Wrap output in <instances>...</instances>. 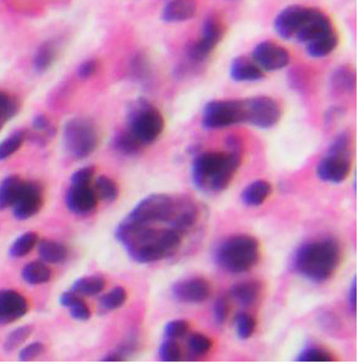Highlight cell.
I'll return each instance as SVG.
<instances>
[{
	"label": "cell",
	"instance_id": "6da1fadb",
	"mask_svg": "<svg viewBox=\"0 0 359 364\" xmlns=\"http://www.w3.org/2000/svg\"><path fill=\"white\" fill-rule=\"evenodd\" d=\"M115 235L134 261L150 264L175 254L184 233L172 227L136 223L125 218L117 227Z\"/></svg>",
	"mask_w": 359,
	"mask_h": 364
},
{
	"label": "cell",
	"instance_id": "7a4b0ae2",
	"mask_svg": "<svg viewBox=\"0 0 359 364\" xmlns=\"http://www.w3.org/2000/svg\"><path fill=\"white\" fill-rule=\"evenodd\" d=\"M341 258V247L336 240L319 238L299 247L293 257V266L309 281L324 283L335 274Z\"/></svg>",
	"mask_w": 359,
	"mask_h": 364
},
{
	"label": "cell",
	"instance_id": "3957f363",
	"mask_svg": "<svg viewBox=\"0 0 359 364\" xmlns=\"http://www.w3.org/2000/svg\"><path fill=\"white\" fill-rule=\"evenodd\" d=\"M241 153L207 151L196 157L192 165V180L198 190L221 192L227 189L241 164Z\"/></svg>",
	"mask_w": 359,
	"mask_h": 364
},
{
	"label": "cell",
	"instance_id": "277c9868",
	"mask_svg": "<svg viewBox=\"0 0 359 364\" xmlns=\"http://www.w3.org/2000/svg\"><path fill=\"white\" fill-rule=\"evenodd\" d=\"M260 246L258 240L240 234L228 237L218 244L214 259L220 269L233 274L250 271L259 262Z\"/></svg>",
	"mask_w": 359,
	"mask_h": 364
},
{
	"label": "cell",
	"instance_id": "5b68a950",
	"mask_svg": "<svg viewBox=\"0 0 359 364\" xmlns=\"http://www.w3.org/2000/svg\"><path fill=\"white\" fill-rule=\"evenodd\" d=\"M165 125L160 110L148 100L140 98L129 106L124 129L143 148L158 140Z\"/></svg>",
	"mask_w": 359,
	"mask_h": 364
},
{
	"label": "cell",
	"instance_id": "8992f818",
	"mask_svg": "<svg viewBox=\"0 0 359 364\" xmlns=\"http://www.w3.org/2000/svg\"><path fill=\"white\" fill-rule=\"evenodd\" d=\"M63 143L70 157L83 160L95 151L99 134L93 122L84 118L71 119L64 127Z\"/></svg>",
	"mask_w": 359,
	"mask_h": 364
},
{
	"label": "cell",
	"instance_id": "52a82bcc",
	"mask_svg": "<svg viewBox=\"0 0 359 364\" xmlns=\"http://www.w3.org/2000/svg\"><path fill=\"white\" fill-rule=\"evenodd\" d=\"M245 100L208 102L202 112L201 124L206 129H220L245 123Z\"/></svg>",
	"mask_w": 359,
	"mask_h": 364
},
{
	"label": "cell",
	"instance_id": "ba28073f",
	"mask_svg": "<svg viewBox=\"0 0 359 364\" xmlns=\"http://www.w3.org/2000/svg\"><path fill=\"white\" fill-rule=\"evenodd\" d=\"M245 123L254 127L269 129L276 127L281 117L280 104L271 97L258 95L245 100Z\"/></svg>",
	"mask_w": 359,
	"mask_h": 364
},
{
	"label": "cell",
	"instance_id": "9c48e42d",
	"mask_svg": "<svg viewBox=\"0 0 359 364\" xmlns=\"http://www.w3.org/2000/svg\"><path fill=\"white\" fill-rule=\"evenodd\" d=\"M223 37V25L214 16L207 17L202 25L201 36L187 49V57L194 63L205 61Z\"/></svg>",
	"mask_w": 359,
	"mask_h": 364
},
{
	"label": "cell",
	"instance_id": "30bf717a",
	"mask_svg": "<svg viewBox=\"0 0 359 364\" xmlns=\"http://www.w3.org/2000/svg\"><path fill=\"white\" fill-rule=\"evenodd\" d=\"M351 155L350 153L329 151L327 155L317 165L316 172L319 179L326 183H343L351 173Z\"/></svg>",
	"mask_w": 359,
	"mask_h": 364
},
{
	"label": "cell",
	"instance_id": "8fae6325",
	"mask_svg": "<svg viewBox=\"0 0 359 364\" xmlns=\"http://www.w3.org/2000/svg\"><path fill=\"white\" fill-rule=\"evenodd\" d=\"M252 58L261 69L267 71L283 69L290 62L288 50L271 41L259 43L253 49Z\"/></svg>",
	"mask_w": 359,
	"mask_h": 364
},
{
	"label": "cell",
	"instance_id": "7c38bea8",
	"mask_svg": "<svg viewBox=\"0 0 359 364\" xmlns=\"http://www.w3.org/2000/svg\"><path fill=\"white\" fill-rule=\"evenodd\" d=\"M44 201L43 188L34 181H25L20 196L12 206L13 216L20 221L36 216Z\"/></svg>",
	"mask_w": 359,
	"mask_h": 364
},
{
	"label": "cell",
	"instance_id": "4fadbf2b",
	"mask_svg": "<svg viewBox=\"0 0 359 364\" xmlns=\"http://www.w3.org/2000/svg\"><path fill=\"white\" fill-rule=\"evenodd\" d=\"M311 8L302 5L287 6L279 13L273 22V28L279 37L289 40L295 37L297 32L308 18Z\"/></svg>",
	"mask_w": 359,
	"mask_h": 364
},
{
	"label": "cell",
	"instance_id": "5bb4252c",
	"mask_svg": "<svg viewBox=\"0 0 359 364\" xmlns=\"http://www.w3.org/2000/svg\"><path fill=\"white\" fill-rule=\"evenodd\" d=\"M211 294V286L206 279L192 277L182 279L173 285L172 295L176 300L196 304L207 300Z\"/></svg>",
	"mask_w": 359,
	"mask_h": 364
},
{
	"label": "cell",
	"instance_id": "9a60e30c",
	"mask_svg": "<svg viewBox=\"0 0 359 364\" xmlns=\"http://www.w3.org/2000/svg\"><path fill=\"white\" fill-rule=\"evenodd\" d=\"M95 188L91 184H71L65 196L68 209L76 216H87L98 206Z\"/></svg>",
	"mask_w": 359,
	"mask_h": 364
},
{
	"label": "cell",
	"instance_id": "2e32d148",
	"mask_svg": "<svg viewBox=\"0 0 359 364\" xmlns=\"http://www.w3.org/2000/svg\"><path fill=\"white\" fill-rule=\"evenodd\" d=\"M28 310L27 299L18 292L0 290V326H6L20 319Z\"/></svg>",
	"mask_w": 359,
	"mask_h": 364
},
{
	"label": "cell",
	"instance_id": "e0dca14e",
	"mask_svg": "<svg viewBox=\"0 0 359 364\" xmlns=\"http://www.w3.org/2000/svg\"><path fill=\"white\" fill-rule=\"evenodd\" d=\"M331 31L332 28L329 18L321 11L311 8L308 18L297 32L295 37L299 42L308 44Z\"/></svg>",
	"mask_w": 359,
	"mask_h": 364
},
{
	"label": "cell",
	"instance_id": "ac0fdd59",
	"mask_svg": "<svg viewBox=\"0 0 359 364\" xmlns=\"http://www.w3.org/2000/svg\"><path fill=\"white\" fill-rule=\"evenodd\" d=\"M230 75L236 82H257L264 79V71L258 64L246 57L234 58L230 64Z\"/></svg>",
	"mask_w": 359,
	"mask_h": 364
},
{
	"label": "cell",
	"instance_id": "d6986e66",
	"mask_svg": "<svg viewBox=\"0 0 359 364\" xmlns=\"http://www.w3.org/2000/svg\"><path fill=\"white\" fill-rule=\"evenodd\" d=\"M197 12L195 0H171L163 9L162 20L167 23H178L192 19Z\"/></svg>",
	"mask_w": 359,
	"mask_h": 364
},
{
	"label": "cell",
	"instance_id": "ffe728a7",
	"mask_svg": "<svg viewBox=\"0 0 359 364\" xmlns=\"http://www.w3.org/2000/svg\"><path fill=\"white\" fill-rule=\"evenodd\" d=\"M355 71L349 66L337 68L331 76V88L336 95H349L354 93L356 88Z\"/></svg>",
	"mask_w": 359,
	"mask_h": 364
},
{
	"label": "cell",
	"instance_id": "44dd1931",
	"mask_svg": "<svg viewBox=\"0 0 359 364\" xmlns=\"http://www.w3.org/2000/svg\"><path fill=\"white\" fill-rule=\"evenodd\" d=\"M272 192V187L269 182L264 180L253 181L247 185L242 193L241 200L247 206L257 207L265 203Z\"/></svg>",
	"mask_w": 359,
	"mask_h": 364
},
{
	"label": "cell",
	"instance_id": "7402d4cb",
	"mask_svg": "<svg viewBox=\"0 0 359 364\" xmlns=\"http://www.w3.org/2000/svg\"><path fill=\"white\" fill-rule=\"evenodd\" d=\"M22 178L16 175H9L0 183V211L15 204L25 184Z\"/></svg>",
	"mask_w": 359,
	"mask_h": 364
},
{
	"label": "cell",
	"instance_id": "603a6c76",
	"mask_svg": "<svg viewBox=\"0 0 359 364\" xmlns=\"http://www.w3.org/2000/svg\"><path fill=\"white\" fill-rule=\"evenodd\" d=\"M262 292V286L257 281H245L237 283L231 289L232 296L244 307L256 303Z\"/></svg>",
	"mask_w": 359,
	"mask_h": 364
},
{
	"label": "cell",
	"instance_id": "cb8c5ba5",
	"mask_svg": "<svg viewBox=\"0 0 359 364\" xmlns=\"http://www.w3.org/2000/svg\"><path fill=\"white\" fill-rule=\"evenodd\" d=\"M37 252L42 261L49 264L61 263L68 256L66 247L53 240H40L37 245Z\"/></svg>",
	"mask_w": 359,
	"mask_h": 364
},
{
	"label": "cell",
	"instance_id": "d4e9b609",
	"mask_svg": "<svg viewBox=\"0 0 359 364\" xmlns=\"http://www.w3.org/2000/svg\"><path fill=\"white\" fill-rule=\"evenodd\" d=\"M338 45V37L331 31L307 44V54L313 58H322L329 56Z\"/></svg>",
	"mask_w": 359,
	"mask_h": 364
},
{
	"label": "cell",
	"instance_id": "484cf974",
	"mask_svg": "<svg viewBox=\"0 0 359 364\" xmlns=\"http://www.w3.org/2000/svg\"><path fill=\"white\" fill-rule=\"evenodd\" d=\"M58 54L54 42H45L39 47L34 57V68L37 73L42 74L53 66Z\"/></svg>",
	"mask_w": 359,
	"mask_h": 364
},
{
	"label": "cell",
	"instance_id": "4316f807",
	"mask_svg": "<svg viewBox=\"0 0 359 364\" xmlns=\"http://www.w3.org/2000/svg\"><path fill=\"white\" fill-rule=\"evenodd\" d=\"M22 277L25 283L30 285H40L49 281L51 271L42 262H32L25 265Z\"/></svg>",
	"mask_w": 359,
	"mask_h": 364
},
{
	"label": "cell",
	"instance_id": "83f0119b",
	"mask_svg": "<svg viewBox=\"0 0 359 364\" xmlns=\"http://www.w3.org/2000/svg\"><path fill=\"white\" fill-rule=\"evenodd\" d=\"M106 283L100 276H87L78 278L71 286V290L79 295L94 296L105 288Z\"/></svg>",
	"mask_w": 359,
	"mask_h": 364
},
{
	"label": "cell",
	"instance_id": "f1b7e54d",
	"mask_svg": "<svg viewBox=\"0 0 359 364\" xmlns=\"http://www.w3.org/2000/svg\"><path fill=\"white\" fill-rule=\"evenodd\" d=\"M37 234L28 232L19 236L10 247L9 254L13 258H21L29 254L38 243Z\"/></svg>",
	"mask_w": 359,
	"mask_h": 364
},
{
	"label": "cell",
	"instance_id": "f546056e",
	"mask_svg": "<svg viewBox=\"0 0 359 364\" xmlns=\"http://www.w3.org/2000/svg\"><path fill=\"white\" fill-rule=\"evenodd\" d=\"M28 139V132L21 129L11 134L0 142V161L8 159L15 154Z\"/></svg>",
	"mask_w": 359,
	"mask_h": 364
},
{
	"label": "cell",
	"instance_id": "4dcf8cb0",
	"mask_svg": "<svg viewBox=\"0 0 359 364\" xmlns=\"http://www.w3.org/2000/svg\"><path fill=\"white\" fill-rule=\"evenodd\" d=\"M95 189L98 198L107 203H112L119 197V186L113 179L107 175H101L97 178Z\"/></svg>",
	"mask_w": 359,
	"mask_h": 364
},
{
	"label": "cell",
	"instance_id": "1f68e13d",
	"mask_svg": "<svg viewBox=\"0 0 359 364\" xmlns=\"http://www.w3.org/2000/svg\"><path fill=\"white\" fill-rule=\"evenodd\" d=\"M112 146L117 152L128 155H135L142 149L124 129L116 134L113 139Z\"/></svg>",
	"mask_w": 359,
	"mask_h": 364
},
{
	"label": "cell",
	"instance_id": "d6a6232c",
	"mask_svg": "<svg viewBox=\"0 0 359 364\" xmlns=\"http://www.w3.org/2000/svg\"><path fill=\"white\" fill-rule=\"evenodd\" d=\"M33 129L35 131L33 139L39 144H44L55 134V128L50 120L44 115H38L32 123Z\"/></svg>",
	"mask_w": 359,
	"mask_h": 364
},
{
	"label": "cell",
	"instance_id": "836d02e7",
	"mask_svg": "<svg viewBox=\"0 0 359 364\" xmlns=\"http://www.w3.org/2000/svg\"><path fill=\"white\" fill-rule=\"evenodd\" d=\"M235 327L238 337L241 340H247L253 335L256 329V319L252 315L240 312L235 317Z\"/></svg>",
	"mask_w": 359,
	"mask_h": 364
},
{
	"label": "cell",
	"instance_id": "e575fe53",
	"mask_svg": "<svg viewBox=\"0 0 359 364\" xmlns=\"http://www.w3.org/2000/svg\"><path fill=\"white\" fill-rule=\"evenodd\" d=\"M30 326H23L13 330L4 343V350L6 353H11L16 350L28 341L32 334Z\"/></svg>",
	"mask_w": 359,
	"mask_h": 364
},
{
	"label": "cell",
	"instance_id": "d590c367",
	"mask_svg": "<svg viewBox=\"0 0 359 364\" xmlns=\"http://www.w3.org/2000/svg\"><path fill=\"white\" fill-rule=\"evenodd\" d=\"M127 300V292L123 288H114L100 299V307L106 310H115L122 307Z\"/></svg>",
	"mask_w": 359,
	"mask_h": 364
},
{
	"label": "cell",
	"instance_id": "8d00e7d4",
	"mask_svg": "<svg viewBox=\"0 0 359 364\" xmlns=\"http://www.w3.org/2000/svg\"><path fill=\"white\" fill-rule=\"evenodd\" d=\"M335 360V356L329 350L317 346L302 350L297 359V361L299 362H333Z\"/></svg>",
	"mask_w": 359,
	"mask_h": 364
},
{
	"label": "cell",
	"instance_id": "74e56055",
	"mask_svg": "<svg viewBox=\"0 0 359 364\" xmlns=\"http://www.w3.org/2000/svg\"><path fill=\"white\" fill-rule=\"evenodd\" d=\"M213 344L210 337L198 333L189 337L187 342L189 351L195 356H204L210 353Z\"/></svg>",
	"mask_w": 359,
	"mask_h": 364
},
{
	"label": "cell",
	"instance_id": "f35d334b",
	"mask_svg": "<svg viewBox=\"0 0 359 364\" xmlns=\"http://www.w3.org/2000/svg\"><path fill=\"white\" fill-rule=\"evenodd\" d=\"M159 356L160 360L164 362L180 361L182 357L180 344L176 340L167 339L160 347Z\"/></svg>",
	"mask_w": 359,
	"mask_h": 364
},
{
	"label": "cell",
	"instance_id": "ab89813d",
	"mask_svg": "<svg viewBox=\"0 0 359 364\" xmlns=\"http://www.w3.org/2000/svg\"><path fill=\"white\" fill-rule=\"evenodd\" d=\"M19 103L11 95L0 90V114L8 121L18 113Z\"/></svg>",
	"mask_w": 359,
	"mask_h": 364
},
{
	"label": "cell",
	"instance_id": "60d3db41",
	"mask_svg": "<svg viewBox=\"0 0 359 364\" xmlns=\"http://www.w3.org/2000/svg\"><path fill=\"white\" fill-rule=\"evenodd\" d=\"M190 329V323L184 319L173 320L167 323L165 335L167 339L176 340L187 334Z\"/></svg>",
	"mask_w": 359,
	"mask_h": 364
},
{
	"label": "cell",
	"instance_id": "b9f144b4",
	"mask_svg": "<svg viewBox=\"0 0 359 364\" xmlns=\"http://www.w3.org/2000/svg\"><path fill=\"white\" fill-rule=\"evenodd\" d=\"M230 313V305L225 297H220L215 301L213 307V317L218 326H222L227 320Z\"/></svg>",
	"mask_w": 359,
	"mask_h": 364
},
{
	"label": "cell",
	"instance_id": "7bdbcfd3",
	"mask_svg": "<svg viewBox=\"0 0 359 364\" xmlns=\"http://www.w3.org/2000/svg\"><path fill=\"white\" fill-rule=\"evenodd\" d=\"M45 351V346L41 342H33L25 346L18 354V360L21 362H29L41 356Z\"/></svg>",
	"mask_w": 359,
	"mask_h": 364
},
{
	"label": "cell",
	"instance_id": "ee69618b",
	"mask_svg": "<svg viewBox=\"0 0 359 364\" xmlns=\"http://www.w3.org/2000/svg\"><path fill=\"white\" fill-rule=\"evenodd\" d=\"M93 166H86L76 171L71 177V184H91L95 177Z\"/></svg>",
	"mask_w": 359,
	"mask_h": 364
},
{
	"label": "cell",
	"instance_id": "f6af8a7d",
	"mask_svg": "<svg viewBox=\"0 0 359 364\" xmlns=\"http://www.w3.org/2000/svg\"><path fill=\"white\" fill-rule=\"evenodd\" d=\"M70 315L73 319L77 321H88L90 317V310L88 305L81 298L69 308Z\"/></svg>",
	"mask_w": 359,
	"mask_h": 364
},
{
	"label": "cell",
	"instance_id": "bcb514c9",
	"mask_svg": "<svg viewBox=\"0 0 359 364\" xmlns=\"http://www.w3.org/2000/svg\"><path fill=\"white\" fill-rule=\"evenodd\" d=\"M98 68H99V64H98L96 60L89 59L85 61L78 67L77 76L83 80L88 79V78L95 75Z\"/></svg>",
	"mask_w": 359,
	"mask_h": 364
},
{
	"label": "cell",
	"instance_id": "7dc6e473",
	"mask_svg": "<svg viewBox=\"0 0 359 364\" xmlns=\"http://www.w3.org/2000/svg\"><path fill=\"white\" fill-rule=\"evenodd\" d=\"M348 305L352 313H355L357 307V281H352L348 293Z\"/></svg>",
	"mask_w": 359,
	"mask_h": 364
},
{
	"label": "cell",
	"instance_id": "c3c4849f",
	"mask_svg": "<svg viewBox=\"0 0 359 364\" xmlns=\"http://www.w3.org/2000/svg\"><path fill=\"white\" fill-rule=\"evenodd\" d=\"M6 122L8 121H6L4 117L1 114H0V131H1L2 128L4 127Z\"/></svg>",
	"mask_w": 359,
	"mask_h": 364
}]
</instances>
